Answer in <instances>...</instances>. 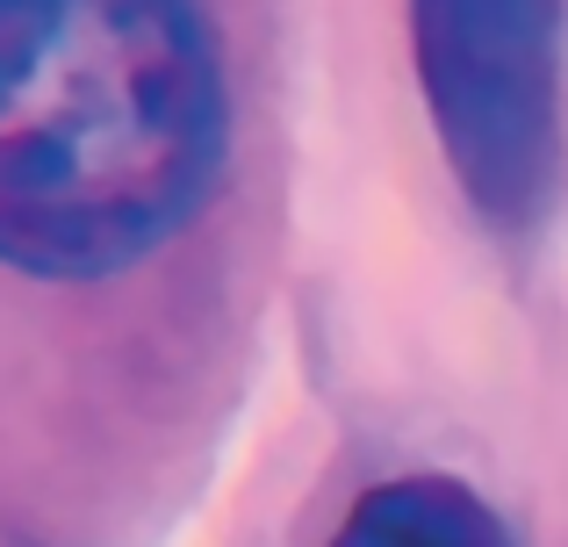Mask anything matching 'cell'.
I'll use <instances>...</instances> for the list:
<instances>
[{"label":"cell","mask_w":568,"mask_h":547,"mask_svg":"<svg viewBox=\"0 0 568 547\" xmlns=\"http://www.w3.org/2000/svg\"><path fill=\"white\" fill-rule=\"evenodd\" d=\"M231 144L194 0H0V260L138 267L209 202Z\"/></svg>","instance_id":"6da1fadb"},{"label":"cell","mask_w":568,"mask_h":547,"mask_svg":"<svg viewBox=\"0 0 568 547\" xmlns=\"http://www.w3.org/2000/svg\"><path fill=\"white\" fill-rule=\"evenodd\" d=\"M410 58L460 195L526 231L561 181V0H410Z\"/></svg>","instance_id":"7a4b0ae2"},{"label":"cell","mask_w":568,"mask_h":547,"mask_svg":"<svg viewBox=\"0 0 568 547\" xmlns=\"http://www.w3.org/2000/svg\"><path fill=\"white\" fill-rule=\"evenodd\" d=\"M324 547H518V534L475 483L396 476L353 497Z\"/></svg>","instance_id":"3957f363"}]
</instances>
